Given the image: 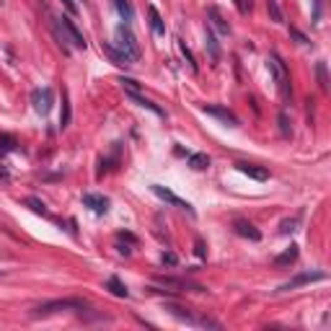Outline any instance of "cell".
<instances>
[{"label": "cell", "mask_w": 331, "mask_h": 331, "mask_svg": "<svg viewBox=\"0 0 331 331\" xmlns=\"http://www.w3.org/2000/svg\"><path fill=\"white\" fill-rule=\"evenodd\" d=\"M116 50L127 57L130 62H137L140 60V41H137V36L132 34V29H130V23H119L116 26Z\"/></svg>", "instance_id": "cell-1"}, {"label": "cell", "mask_w": 331, "mask_h": 331, "mask_svg": "<svg viewBox=\"0 0 331 331\" xmlns=\"http://www.w3.org/2000/svg\"><path fill=\"white\" fill-rule=\"evenodd\" d=\"M86 308V300L83 298H65V300H50V303H41L39 308H34V316H50L57 311H83Z\"/></svg>", "instance_id": "cell-2"}, {"label": "cell", "mask_w": 331, "mask_h": 331, "mask_svg": "<svg viewBox=\"0 0 331 331\" xmlns=\"http://www.w3.org/2000/svg\"><path fill=\"white\" fill-rule=\"evenodd\" d=\"M267 65H269V70H272V75H274V80H277V86H279L282 96L287 99V96H290V88H287V67H285L282 57H279L277 52H269Z\"/></svg>", "instance_id": "cell-3"}, {"label": "cell", "mask_w": 331, "mask_h": 331, "mask_svg": "<svg viewBox=\"0 0 331 331\" xmlns=\"http://www.w3.org/2000/svg\"><path fill=\"white\" fill-rule=\"evenodd\" d=\"M52 101H55V93H52V88H47V86L31 91V106H34L36 114H47V111L52 109Z\"/></svg>", "instance_id": "cell-4"}, {"label": "cell", "mask_w": 331, "mask_h": 331, "mask_svg": "<svg viewBox=\"0 0 331 331\" xmlns=\"http://www.w3.org/2000/svg\"><path fill=\"white\" fill-rule=\"evenodd\" d=\"M150 192L155 194V197H160L163 202H169V204H174V207H179V210H186V212H192L194 215V210H192V204L189 202H184V199H179L174 192H169V189H166V186H160V184H153L150 186Z\"/></svg>", "instance_id": "cell-5"}, {"label": "cell", "mask_w": 331, "mask_h": 331, "mask_svg": "<svg viewBox=\"0 0 331 331\" xmlns=\"http://www.w3.org/2000/svg\"><path fill=\"white\" fill-rule=\"evenodd\" d=\"M60 21H62V26L67 29V36H70V44H73L75 50H86V39H83V34L78 31L75 21H73L70 16H60Z\"/></svg>", "instance_id": "cell-6"}, {"label": "cell", "mask_w": 331, "mask_h": 331, "mask_svg": "<svg viewBox=\"0 0 331 331\" xmlns=\"http://www.w3.org/2000/svg\"><path fill=\"white\" fill-rule=\"evenodd\" d=\"M321 279H326V274H323V272H305V274H298L295 279L285 282L279 290H295V287H300V285H308V282H321Z\"/></svg>", "instance_id": "cell-7"}, {"label": "cell", "mask_w": 331, "mask_h": 331, "mask_svg": "<svg viewBox=\"0 0 331 331\" xmlns=\"http://www.w3.org/2000/svg\"><path fill=\"white\" fill-rule=\"evenodd\" d=\"M204 114L218 116L220 122H225V124H228V127H238V116H235L230 109H225V106H204Z\"/></svg>", "instance_id": "cell-8"}, {"label": "cell", "mask_w": 331, "mask_h": 331, "mask_svg": "<svg viewBox=\"0 0 331 331\" xmlns=\"http://www.w3.org/2000/svg\"><path fill=\"white\" fill-rule=\"evenodd\" d=\"M83 204L91 207L96 215H106L109 212V199L101 194H83Z\"/></svg>", "instance_id": "cell-9"}, {"label": "cell", "mask_w": 331, "mask_h": 331, "mask_svg": "<svg viewBox=\"0 0 331 331\" xmlns=\"http://www.w3.org/2000/svg\"><path fill=\"white\" fill-rule=\"evenodd\" d=\"M233 230H235L238 235L248 238V241H262V233H259V228H256L254 223H248V220H235V223H233Z\"/></svg>", "instance_id": "cell-10"}, {"label": "cell", "mask_w": 331, "mask_h": 331, "mask_svg": "<svg viewBox=\"0 0 331 331\" xmlns=\"http://www.w3.org/2000/svg\"><path fill=\"white\" fill-rule=\"evenodd\" d=\"M155 282L166 285V287H179V290H194V293H204V287L202 285H194L189 279H174V277H158Z\"/></svg>", "instance_id": "cell-11"}, {"label": "cell", "mask_w": 331, "mask_h": 331, "mask_svg": "<svg viewBox=\"0 0 331 331\" xmlns=\"http://www.w3.org/2000/svg\"><path fill=\"white\" fill-rule=\"evenodd\" d=\"M124 96H127L130 101H135L137 106H143V109H148V111H153V114H158V116H166V111L158 106V104H153V101H148L145 96H140L137 91H124Z\"/></svg>", "instance_id": "cell-12"}, {"label": "cell", "mask_w": 331, "mask_h": 331, "mask_svg": "<svg viewBox=\"0 0 331 331\" xmlns=\"http://www.w3.org/2000/svg\"><path fill=\"white\" fill-rule=\"evenodd\" d=\"M238 171L246 174V176H251V179H256V181H267L269 179L267 169H262V166H251V163H238Z\"/></svg>", "instance_id": "cell-13"}, {"label": "cell", "mask_w": 331, "mask_h": 331, "mask_svg": "<svg viewBox=\"0 0 331 331\" xmlns=\"http://www.w3.org/2000/svg\"><path fill=\"white\" fill-rule=\"evenodd\" d=\"M207 18H210V29H215L218 34H230V26L225 23V18L220 16V11L218 8H210V11H207Z\"/></svg>", "instance_id": "cell-14"}, {"label": "cell", "mask_w": 331, "mask_h": 331, "mask_svg": "<svg viewBox=\"0 0 331 331\" xmlns=\"http://www.w3.org/2000/svg\"><path fill=\"white\" fill-rule=\"evenodd\" d=\"M114 8H116V13L122 16L124 23H132L135 21V8H132L130 0H114Z\"/></svg>", "instance_id": "cell-15"}, {"label": "cell", "mask_w": 331, "mask_h": 331, "mask_svg": "<svg viewBox=\"0 0 331 331\" xmlns=\"http://www.w3.org/2000/svg\"><path fill=\"white\" fill-rule=\"evenodd\" d=\"M148 16H150V29H153V34H155V36H166V23H163L160 13H158L153 6L148 8Z\"/></svg>", "instance_id": "cell-16"}, {"label": "cell", "mask_w": 331, "mask_h": 331, "mask_svg": "<svg viewBox=\"0 0 331 331\" xmlns=\"http://www.w3.org/2000/svg\"><path fill=\"white\" fill-rule=\"evenodd\" d=\"M106 290H111V295H116V298H127L130 295L127 287H124V282L119 277H109L106 279Z\"/></svg>", "instance_id": "cell-17"}, {"label": "cell", "mask_w": 331, "mask_h": 331, "mask_svg": "<svg viewBox=\"0 0 331 331\" xmlns=\"http://www.w3.org/2000/svg\"><path fill=\"white\" fill-rule=\"evenodd\" d=\"M207 50H210V57H212V62H218L220 60V47H218V41H215V31L207 26Z\"/></svg>", "instance_id": "cell-18"}, {"label": "cell", "mask_w": 331, "mask_h": 331, "mask_svg": "<svg viewBox=\"0 0 331 331\" xmlns=\"http://www.w3.org/2000/svg\"><path fill=\"white\" fill-rule=\"evenodd\" d=\"M189 166H192L194 171H202V169L210 166V158H207V153H192L189 155Z\"/></svg>", "instance_id": "cell-19"}, {"label": "cell", "mask_w": 331, "mask_h": 331, "mask_svg": "<svg viewBox=\"0 0 331 331\" xmlns=\"http://www.w3.org/2000/svg\"><path fill=\"white\" fill-rule=\"evenodd\" d=\"M295 259H298V246H290L282 256L274 259V264H277V267H287V264H293Z\"/></svg>", "instance_id": "cell-20"}, {"label": "cell", "mask_w": 331, "mask_h": 331, "mask_svg": "<svg viewBox=\"0 0 331 331\" xmlns=\"http://www.w3.org/2000/svg\"><path fill=\"white\" fill-rule=\"evenodd\" d=\"M104 52H106V55H109V57H111V60H114L116 65H132V62H130L127 57H124V55H122V52H119L116 47H111V44H104Z\"/></svg>", "instance_id": "cell-21"}, {"label": "cell", "mask_w": 331, "mask_h": 331, "mask_svg": "<svg viewBox=\"0 0 331 331\" xmlns=\"http://www.w3.org/2000/svg\"><path fill=\"white\" fill-rule=\"evenodd\" d=\"M70 124V99H67V91H62V114H60V127L65 130Z\"/></svg>", "instance_id": "cell-22"}, {"label": "cell", "mask_w": 331, "mask_h": 331, "mask_svg": "<svg viewBox=\"0 0 331 331\" xmlns=\"http://www.w3.org/2000/svg\"><path fill=\"white\" fill-rule=\"evenodd\" d=\"M267 11H269V16H272V21H274V23H282V21H285L282 8H279L277 0H267Z\"/></svg>", "instance_id": "cell-23"}, {"label": "cell", "mask_w": 331, "mask_h": 331, "mask_svg": "<svg viewBox=\"0 0 331 331\" xmlns=\"http://www.w3.org/2000/svg\"><path fill=\"white\" fill-rule=\"evenodd\" d=\"M176 44H179V50H181V55H184V60H186V65H189V70L192 73H197V62H194V55H192V50L184 44L181 39H176Z\"/></svg>", "instance_id": "cell-24"}, {"label": "cell", "mask_w": 331, "mask_h": 331, "mask_svg": "<svg viewBox=\"0 0 331 331\" xmlns=\"http://www.w3.org/2000/svg\"><path fill=\"white\" fill-rule=\"evenodd\" d=\"M26 204L31 207V210H34L36 215H44V218H50V212H47V207H44V202H41V199H36V197H29V199H26Z\"/></svg>", "instance_id": "cell-25"}, {"label": "cell", "mask_w": 331, "mask_h": 331, "mask_svg": "<svg viewBox=\"0 0 331 331\" xmlns=\"http://www.w3.org/2000/svg\"><path fill=\"white\" fill-rule=\"evenodd\" d=\"M298 225H300V215L290 218V220H282V225H279V233H282V235H287V233L298 230Z\"/></svg>", "instance_id": "cell-26"}, {"label": "cell", "mask_w": 331, "mask_h": 331, "mask_svg": "<svg viewBox=\"0 0 331 331\" xmlns=\"http://www.w3.org/2000/svg\"><path fill=\"white\" fill-rule=\"evenodd\" d=\"M16 137L13 135H0V153H11V150H16Z\"/></svg>", "instance_id": "cell-27"}, {"label": "cell", "mask_w": 331, "mask_h": 331, "mask_svg": "<svg viewBox=\"0 0 331 331\" xmlns=\"http://www.w3.org/2000/svg\"><path fill=\"white\" fill-rule=\"evenodd\" d=\"M316 73H318V80H321V88H323V91H328V78H326V65H323V62H318V65H316Z\"/></svg>", "instance_id": "cell-28"}, {"label": "cell", "mask_w": 331, "mask_h": 331, "mask_svg": "<svg viewBox=\"0 0 331 331\" xmlns=\"http://www.w3.org/2000/svg\"><path fill=\"white\" fill-rule=\"evenodd\" d=\"M194 254H197V259H207V246H204L202 238L194 241Z\"/></svg>", "instance_id": "cell-29"}, {"label": "cell", "mask_w": 331, "mask_h": 331, "mask_svg": "<svg viewBox=\"0 0 331 331\" xmlns=\"http://www.w3.org/2000/svg\"><path fill=\"white\" fill-rule=\"evenodd\" d=\"M119 83L124 86V91H137V88H140V83L132 80V78H119Z\"/></svg>", "instance_id": "cell-30"}, {"label": "cell", "mask_w": 331, "mask_h": 331, "mask_svg": "<svg viewBox=\"0 0 331 331\" xmlns=\"http://www.w3.org/2000/svg\"><path fill=\"white\" fill-rule=\"evenodd\" d=\"M279 130H282V135H285V137L293 135V130H290V124H287V114H285V111L279 114Z\"/></svg>", "instance_id": "cell-31"}, {"label": "cell", "mask_w": 331, "mask_h": 331, "mask_svg": "<svg viewBox=\"0 0 331 331\" xmlns=\"http://www.w3.org/2000/svg\"><path fill=\"white\" fill-rule=\"evenodd\" d=\"M290 36H293V39L298 41V44H308V36H305V34H300L298 29H290Z\"/></svg>", "instance_id": "cell-32"}, {"label": "cell", "mask_w": 331, "mask_h": 331, "mask_svg": "<svg viewBox=\"0 0 331 331\" xmlns=\"http://www.w3.org/2000/svg\"><path fill=\"white\" fill-rule=\"evenodd\" d=\"M235 8L241 13H248V11H251V0H235Z\"/></svg>", "instance_id": "cell-33"}, {"label": "cell", "mask_w": 331, "mask_h": 331, "mask_svg": "<svg viewBox=\"0 0 331 331\" xmlns=\"http://www.w3.org/2000/svg\"><path fill=\"white\" fill-rule=\"evenodd\" d=\"M62 3H65V8H67V13H70V16H75V13H78V6L73 3V0H62Z\"/></svg>", "instance_id": "cell-34"}, {"label": "cell", "mask_w": 331, "mask_h": 331, "mask_svg": "<svg viewBox=\"0 0 331 331\" xmlns=\"http://www.w3.org/2000/svg\"><path fill=\"white\" fill-rule=\"evenodd\" d=\"M163 262H166V264H176L179 259H176V254H171V251H169V254H163Z\"/></svg>", "instance_id": "cell-35"}]
</instances>
